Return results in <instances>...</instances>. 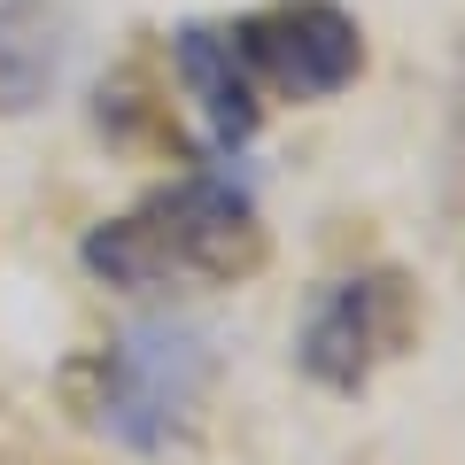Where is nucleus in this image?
Returning a JSON list of instances; mask_svg holds the SVG:
<instances>
[{"label":"nucleus","instance_id":"f03ea898","mask_svg":"<svg viewBox=\"0 0 465 465\" xmlns=\"http://www.w3.org/2000/svg\"><path fill=\"white\" fill-rule=\"evenodd\" d=\"M210 333L194 318H140L94 357L85 419L124 450H171L186 442L202 396H210Z\"/></svg>","mask_w":465,"mask_h":465},{"label":"nucleus","instance_id":"423d86ee","mask_svg":"<svg viewBox=\"0 0 465 465\" xmlns=\"http://www.w3.org/2000/svg\"><path fill=\"white\" fill-rule=\"evenodd\" d=\"M63 78V24L32 0L0 8V109H32Z\"/></svg>","mask_w":465,"mask_h":465},{"label":"nucleus","instance_id":"39448f33","mask_svg":"<svg viewBox=\"0 0 465 465\" xmlns=\"http://www.w3.org/2000/svg\"><path fill=\"white\" fill-rule=\"evenodd\" d=\"M171 63H179V85L202 116L210 155L249 148V133L264 124V94H256V78H249V63H241L225 24H179L171 32Z\"/></svg>","mask_w":465,"mask_h":465},{"label":"nucleus","instance_id":"7ed1b4c3","mask_svg":"<svg viewBox=\"0 0 465 465\" xmlns=\"http://www.w3.org/2000/svg\"><path fill=\"white\" fill-rule=\"evenodd\" d=\"M411 341V295L396 272H357V280L311 287L295 326V365L333 396H357L372 372Z\"/></svg>","mask_w":465,"mask_h":465},{"label":"nucleus","instance_id":"20e7f679","mask_svg":"<svg viewBox=\"0 0 465 465\" xmlns=\"http://www.w3.org/2000/svg\"><path fill=\"white\" fill-rule=\"evenodd\" d=\"M241 63H249L256 94H287V101H326L365 70V32L349 8L333 0H272L256 16L225 24Z\"/></svg>","mask_w":465,"mask_h":465},{"label":"nucleus","instance_id":"f257e3e1","mask_svg":"<svg viewBox=\"0 0 465 465\" xmlns=\"http://www.w3.org/2000/svg\"><path fill=\"white\" fill-rule=\"evenodd\" d=\"M85 272L109 287H171V280H249L264 264V217L249 186L225 171H186L155 186L140 210L85 232Z\"/></svg>","mask_w":465,"mask_h":465}]
</instances>
